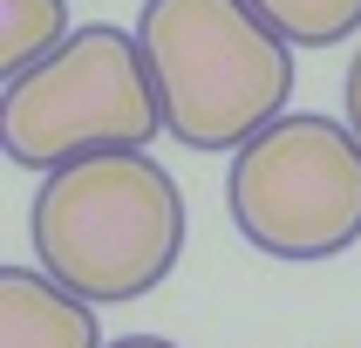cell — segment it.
Listing matches in <instances>:
<instances>
[{"label":"cell","instance_id":"5","mask_svg":"<svg viewBox=\"0 0 361 348\" xmlns=\"http://www.w3.org/2000/svg\"><path fill=\"white\" fill-rule=\"evenodd\" d=\"M0 348H102L96 301L61 287L48 266L0 273Z\"/></svg>","mask_w":361,"mask_h":348},{"label":"cell","instance_id":"2","mask_svg":"<svg viewBox=\"0 0 361 348\" xmlns=\"http://www.w3.org/2000/svg\"><path fill=\"white\" fill-rule=\"evenodd\" d=\"M137 41L164 102V137L184 150H239L286 116L293 41L252 0H143Z\"/></svg>","mask_w":361,"mask_h":348},{"label":"cell","instance_id":"4","mask_svg":"<svg viewBox=\"0 0 361 348\" xmlns=\"http://www.w3.org/2000/svg\"><path fill=\"white\" fill-rule=\"evenodd\" d=\"M225 212L266 260H341L361 239V137L355 123L286 109L232 150Z\"/></svg>","mask_w":361,"mask_h":348},{"label":"cell","instance_id":"9","mask_svg":"<svg viewBox=\"0 0 361 348\" xmlns=\"http://www.w3.org/2000/svg\"><path fill=\"white\" fill-rule=\"evenodd\" d=\"M109 348H178V342H164V335H123V342H109Z\"/></svg>","mask_w":361,"mask_h":348},{"label":"cell","instance_id":"6","mask_svg":"<svg viewBox=\"0 0 361 348\" xmlns=\"http://www.w3.org/2000/svg\"><path fill=\"white\" fill-rule=\"evenodd\" d=\"M68 35H75L68 28V0H0V76L7 82L27 76Z\"/></svg>","mask_w":361,"mask_h":348},{"label":"cell","instance_id":"7","mask_svg":"<svg viewBox=\"0 0 361 348\" xmlns=\"http://www.w3.org/2000/svg\"><path fill=\"white\" fill-rule=\"evenodd\" d=\"M293 48H334L361 35V0H252Z\"/></svg>","mask_w":361,"mask_h":348},{"label":"cell","instance_id":"3","mask_svg":"<svg viewBox=\"0 0 361 348\" xmlns=\"http://www.w3.org/2000/svg\"><path fill=\"white\" fill-rule=\"evenodd\" d=\"M164 137L157 76L137 35L109 20L75 28L48 61L7 82L0 143L27 171H55L89 150H150Z\"/></svg>","mask_w":361,"mask_h":348},{"label":"cell","instance_id":"8","mask_svg":"<svg viewBox=\"0 0 361 348\" xmlns=\"http://www.w3.org/2000/svg\"><path fill=\"white\" fill-rule=\"evenodd\" d=\"M341 96H348V123H355V137H361V48H355V61H348Z\"/></svg>","mask_w":361,"mask_h":348},{"label":"cell","instance_id":"1","mask_svg":"<svg viewBox=\"0 0 361 348\" xmlns=\"http://www.w3.org/2000/svg\"><path fill=\"white\" fill-rule=\"evenodd\" d=\"M27 239L61 287L123 307L171 280L184 253V191L150 150H89L41 178Z\"/></svg>","mask_w":361,"mask_h":348}]
</instances>
